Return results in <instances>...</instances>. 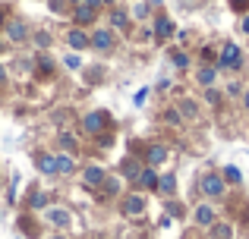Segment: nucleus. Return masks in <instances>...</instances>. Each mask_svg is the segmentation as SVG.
<instances>
[{
  "mask_svg": "<svg viewBox=\"0 0 249 239\" xmlns=\"http://www.w3.org/2000/svg\"><path fill=\"white\" fill-rule=\"evenodd\" d=\"M101 3H104V6H114V3H117V0H101Z\"/></svg>",
  "mask_w": 249,
  "mask_h": 239,
  "instance_id": "nucleus-43",
  "label": "nucleus"
},
{
  "mask_svg": "<svg viewBox=\"0 0 249 239\" xmlns=\"http://www.w3.org/2000/svg\"><path fill=\"white\" fill-rule=\"evenodd\" d=\"M208 239H233V227L231 223H218L214 221L212 227H208Z\"/></svg>",
  "mask_w": 249,
  "mask_h": 239,
  "instance_id": "nucleus-20",
  "label": "nucleus"
},
{
  "mask_svg": "<svg viewBox=\"0 0 249 239\" xmlns=\"http://www.w3.org/2000/svg\"><path fill=\"white\" fill-rule=\"evenodd\" d=\"M221 176H224V183H231V186H240V183H243V173H240L233 164H227L224 170H221Z\"/></svg>",
  "mask_w": 249,
  "mask_h": 239,
  "instance_id": "nucleus-24",
  "label": "nucleus"
},
{
  "mask_svg": "<svg viewBox=\"0 0 249 239\" xmlns=\"http://www.w3.org/2000/svg\"><path fill=\"white\" fill-rule=\"evenodd\" d=\"M35 167H38V173H41V176H57V160H54V154H38V158H35Z\"/></svg>",
  "mask_w": 249,
  "mask_h": 239,
  "instance_id": "nucleus-13",
  "label": "nucleus"
},
{
  "mask_svg": "<svg viewBox=\"0 0 249 239\" xmlns=\"http://www.w3.org/2000/svg\"><path fill=\"white\" fill-rule=\"evenodd\" d=\"M177 111H180L183 120H196V117H199V111H196V101H193V98H183L180 104H177Z\"/></svg>",
  "mask_w": 249,
  "mask_h": 239,
  "instance_id": "nucleus-22",
  "label": "nucleus"
},
{
  "mask_svg": "<svg viewBox=\"0 0 249 239\" xmlns=\"http://www.w3.org/2000/svg\"><path fill=\"white\" fill-rule=\"evenodd\" d=\"M107 129V113L104 111H89L82 117V132L85 135H101Z\"/></svg>",
  "mask_w": 249,
  "mask_h": 239,
  "instance_id": "nucleus-5",
  "label": "nucleus"
},
{
  "mask_svg": "<svg viewBox=\"0 0 249 239\" xmlns=\"http://www.w3.org/2000/svg\"><path fill=\"white\" fill-rule=\"evenodd\" d=\"M167 158H170L167 145H158V142H155V145H148V148H145V167H161Z\"/></svg>",
  "mask_w": 249,
  "mask_h": 239,
  "instance_id": "nucleus-10",
  "label": "nucleus"
},
{
  "mask_svg": "<svg viewBox=\"0 0 249 239\" xmlns=\"http://www.w3.org/2000/svg\"><path fill=\"white\" fill-rule=\"evenodd\" d=\"M63 66H67V69H82V57L73 50V54H67V57H63Z\"/></svg>",
  "mask_w": 249,
  "mask_h": 239,
  "instance_id": "nucleus-29",
  "label": "nucleus"
},
{
  "mask_svg": "<svg viewBox=\"0 0 249 239\" xmlns=\"http://www.w3.org/2000/svg\"><path fill=\"white\" fill-rule=\"evenodd\" d=\"M227 95H233V98H237V95H243V88H240V82H231V85H227Z\"/></svg>",
  "mask_w": 249,
  "mask_h": 239,
  "instance_id": "nucleus-37",
  "label": "nucleus"
},
{
  "mask_svg": "<svg viewBox=\"0 0 249 239\" xmlns=\"http://www.w3.org/2000/svg\"><path fill=\"white\" fill-rule=\"evenodd\" d=\"M6 82V69H3V63H0V85Z\"/></svg>",
  "mask_w": 249,
  "mask_h": 239,
  "instance_id": "nucleus-42",
  "label": "nucleus"
},
{
  "mask_svg": "<svg viewBox=\"0 0 249 239\" xmlns=\"http://www.w3.org/2000/svg\"><path fill=\"white\" fill-rule=\"evenodd\" d=\"M152 35L158 38V41H167V38L174 35V19H170V16H158V19H155Z\"/></svg>",
  "mask_w": 249,
  "mask_h": 239,
  "instance_id": "nucleus-12",
  "label": "nucleus"
},
{
  "mask_svg": "<svg viewBox=\"0 0 249 239\" xmlns=\"http://www.w3.org/2000/svg\"><path fill=\"white\" fill-rule=\"evenodd\" d=\"M170 63H174L177 69H186L189 66V57L183 54V50H174V54H170Z\"/></svg>",
  "mask_w": 249,
  "mask_h": 239,
  "instance_id": "nucleus-28",
  "label": "nucleus"
},
{
  "mask_svg": "<svg viewBox=\"0 0 249 239\" xmlns=\"http://www.w3.org/2000/svg\"><path fill=\"white\" fill-rule=\"evenodd\" d=\"M164 120L174 123V126H180V123H183V117H180V111H177V107H167V111H164Z\"/></svg>",
  "mask_w": 249,
  "mask_h": 239,
  "instance_id": "nucleus-32",
  "label": "nucleus"
},
{
  "mask_svg": "<svg viewBox=\"0 0 249 239\" xmlns=\"http://www.w3.org/2000/svg\"><path fill=\"white\" fill-rule=\"evenodd\" d=\"M44 221L51 223V227H57V230H70L73 227V214H70V208H44Z\"/></svg>",
  "mask_w": 249,
  "mask_h": 239,
  "instance_id": "nucleus-6",
  "label": "nucleus"
},
{
  "mask_svg": "<svg viewBox=\"0 0 249 239\" xmlns=\"http://www.w3.org/2000/svg\"><path fill=\"white\" fill-rule=\"evenodd\" d=\"M240 101H243V107L249 111V88H243V95H240Z\"/></svg>",
  "mask_w": 249,
  "mask_h": 239,
  "instance_id": "nucleus-40",
  "label": "nucleus"
},
{
  "mask_svg": "<svg viewBox=\"0 0 249 239\" xmlns=\"http://www.w3.org/2000/svg\"><path fill=\"white\" fill-rule=\"evenodd\" d=\"M38 66H41L44 73H51V66H54V63H51V57H48V54H41V57H38Z\"/></svg>",
  "mask_w": 249,
  "mask_h": 239,
  "instance_id": "nucleus-34",
  "label": "nucleus"
},
{
  "mask_svg": "<svg viewBox=\"0 0 249 239\" xmlns=\"http://www.w3.org/2000/svg\"><path fill=\"white\" fill-rule=\"evenodd\" d=\"M95 16H98V10H91V6H85V3H79L73 10V22L79 25V29H82V25H91V22H95Z\"/></svg>",
  "mask_w": 249,
  "mask_h": 239,
  "instance_id": "nucleus-15",
  "label": "nucleus"
},
{
  "mask_svg": "<svg viewBox=\"0 0 249 239\" xmlns=\"http://www.w3.org/2000/svg\"><path fill=\"white\" fill-rule=\"evenodd\" d=\"M107 179V173H104V167H98V164H89V167H82V183L89 186V189H101V183Z\"/></svg>",
  "mask_w": 249,
  "mask_h": 239,
  "instance_id": "nucleus-8",
  "label": "nucleus"
},
{
  "mask_svg": "<svg viewBox=\"0 0 249 239\" xmlns=\"http://www.w3.org/2000/svg\"><path fill=\"white\" fill-rule=\"evenodd\" d=\"M183 3H186V6H193V3H199V0H183Z\"/></svg>",
  "mask_w": 249,
  "mask_h": 239,
  "instance_id": "nucleus-44",
  "label": "nucleus"
},
{
  "mask_svg": "<svg viewBox=\"0 0 249 239\" xmlns=\"http://www.w3.org/2000/svg\"><path fill=\"white\" fill-rule=\"evenodd\" d=\"M136 186H139V189H145V192H152L155 186H158V173H155V167H142V173H139V179H136Z\"/></svg>",
  "mask_w": 249,
  "mask_h": 239,
  "instance_id": "nucleus-17",
  "label": "nucleus"
},
{
  "mask_svg": "<svg viewBox=\"0 0 249 239\" xmlns=\"http://www.w3.org/2000/svg\"><path fill=\"white\" fill-rule=\"evenodd\" d=\"M51 10H54V13H63V0H51Z\"/></svg>",
  "mask_w": 249,
  "mask_h": 239,
  "instance_id": "nucleus-39",
  "label": "nucleus"
},
{
  "mask_svg": "<svg viewBox=\"0 0 249 239\" xmlns=\"http://www.w3.org/2000/svg\"><path fill=\"white\" fill-rule=\"evenodd\" d=\"M120 211H123V217H142L148 211L145 195H142V192H129V195L120 202Z\"/></svg>",
  "mask_w": 249,
  "mask_h": 239,
  "instance_id": "nucleus-3",
  "label": "nucleus"
},
{
  "mask_svg": "<svg viewBox=\"0 0 249 239\" xmlns=\"http://www.w3.org/2000/svg\"><path fill=\"white\" fill-rule=\"evenodd\" d=\"M70 3H76V6H79V3H82V0H70Z\"/></svg>",
  "mask_w": 249,
  "mask_h": 239,
  "instance_id": "nucleus-45",
  "label": "nucleus"
},
{
  "mask_svg": "<svg viewBox=\"0 0 249 239\" xmlns=\"http://www.w3.org/2000/svg\"><path fill=\"white\" fill-rule=\"evenodd\" d=\"M205 101H208V104H214V107L221 104V95L214 92V85H212V88H205Z\"/></svg>",
  "mask_w": 249,
  "mask_h": 239,
  "instance_id": "nucleus-33",
  "label": "nucleus"
},
{
  "mask_svg": "<svg viewBox=\"0 0 249 239\" xmlns=\"http://www.w3.org/2000/svg\"><path fill=\"white\" fill-rule=\"evenodd\" d=\"M3 32H6V38H10L13 44H22V41H29V25H25L22 19H10V22L3 25Z\"/></svg>",
  "mask_w": 249,
  "mask_h": 239,
  "instance_id": "nucleus-7",
  "label": "nucleus"
},
{
  "mask_svg": "<svg viewBox=\"0 0 249 239\" xmlns=\"http://www.w3.org/2000/svg\"><path fill=\"white\" fill-rule=\"evenodd\" d=\"M6 25V13H3V6H0V29Z\"/></svg>",
  "mask_w": 249,
  "mask_h": 239,
  "instance_id": "nucleus-41",
  "label": "nucleus"
},
{
  "mask_svg": "<svg viewBox=\"0 0 249 239\" xmlns=\"http://www.w3.org/2000/svg\"><path fill=\"white\" fill-rule=\"evenodd\" d=\"M148 13H152V3H136L133 6V19H148Z\"/></svg>",
  "mask_w": 249,
  "mask_h": 239,
  "instance_id": "nucleus-31",
  "label": "nucleus"
},
{
  "mask_svg": "<svg viewBox=\"0 0 249 239\" xmlns=\"http://www.w3.org/2000/svg\"><path fill=\"white\" fill-rule=\"evenodd\" d=\"M155 189H158L161 192V195H174V192H177V176H174V173H164V176H158V186H155Z\"/></svg>",
  "mask_w": 249,
  "mask_h": 239,
  "instance_id": "nucleus-19",
  "label": "nucleus"
},
{
  "mask_svg": "<svg viewBox=\"0 0 249 239\" xmlns=\"http://www.w3.org/2000/svg\"><path fill=\"white\" fill-rule=\"evenodd\" d=\"M129 25V13L126 10H110V29H126Z\"/></svg>",
  "mask_w": 249,
  "mask_h": 239,
  "instance_id": "nucleus-23",
  "label": "nucleus"
},
{
  "mask_svg": "<svg viewBox=\"0 0 249 239\" xmlns=\"http://www.w3.org/2000/svg\"><path fill=\"white\" fill-rule=\"evenodd\" d=\"M218 73H221L218 66H199V69H196V82H199L202 88H212L214 79H218Z\"/></svg>",
  "mask_w": 249,
  "mask_h": 239,
  "instance_id": "nucleus-16",
  "label": "nucleus"
},
{
  "mask_svg": "<svg viewBox=\"0 0 249 239\" xmlns=\"http://www.w3.org/2000/svg\"><path fill=\"white\" fill-rule=\"evenodd\" d=\"M240 32L249 38V13H243V19H240Z\"/></svg>",
  "mask_w": 249,
  "mask_h": 239,
  "instance_id": "nucleus-36",
  "label": "nucleus"
},
{
  "mask_svg": "<svg viewBox=\"0 0 249 239\" xmlns=\"http://www.w3.org/2000/svg\"><path fill=\"white\" fill-rule=\"evenodd\" d=\"M67 48H70V50H76V54L89 48V35H85L79 25H73V29L67 32Z\"/></svg>",
  "mask_w": 249,
  "mask_h": 239,
  "instance_id": "nucleus-11",
  "label": "nucleus"
},
{
  "mask_svg": "<svg viewBox=\"0 0 249 239\" xmlns=\"http://www.w3.org/2000/svg\"><path fill=\"white\" fill-rule=\"evenodd\" d=\"M54 160H57V176H70V173L76 170V158H73V154H67V151L54 154Z\"/></svg>",
  "mask_w": 249,
  "mask_h": 239,
  "instance_id": "nucleus-14",
  "label": "nucleus"
},
{
  "mask_svg": "<svg viewBox=\"0 0 249 239\" xmlns=\"http://www.w3.org/2000/svg\"><path fill=\"white\" fill-rule=\"evenodd\" d=\"M54 239H63V236H54Z\"/></svg>",
  "mask_w": 249,
  "mask_h": 239,
  "instance_id": "nucleus-46",
  "label": "nucleus"
},
{
  "mask_svg": "<svg viewBox=\"0 0 249 239\" xmlns=\"http://www.w3.org/2000/svg\"><path fill=\"white\" fill-rule=\"evenodd\" d=\"M193 221H196V227H212L214 221H218V211L212 208V205H196V211H193Z\"/></svg>",
  "mask_w": 249,
  "mask_h": 239,
  "instance_id": "nucleus-9",
  "label": "nucleus"
},
{
  "mask_svg": "<svg viewBox=\"0 0 249 239\" xmlns=\"http://www.w3.org/2000/svg\"><path fill=\"white\" fill-rule=\"evenodd\" d=\"M32 41H35V48H38V50H48L54 38H51V32H35V35H32Z\"/></svg>",
  "mask_w": 249,
  "mask_h": 239,
  "instance_id": "nucleus-25",
  "label": "nucleus"
},
{
  "mask_svg": "<svg viewBox=\"0 0 249 239\" xmlns=\"http://www.w3.org/2000/svg\"><path fill=\"white\" fill-rule=\"evenodd\" d=\"M44 205H48V195H44V192H32V198H29V208H32V211H41Z\"/></svg>",
  "mask_w": 249,
  "mask_h": 239,
  "instance_id": "nucleus-27",
  "label": "nucleus"
},
{
  "mask_svg": "<svg viewBox=\"0 0 249 239\" xmlns=\"http://www.w3.org/2000/svg\"><path fill=\"white\" fill-rule=\"evenodd\" d=\"M82 3H85V6H91V10H101V6H104L101 0H82Z\"/></svg>",
  "mask_w": 249,
  "mask_h": 239,
  "instance_id": "nucleus-38",
  "label": "nucleus"
},
{
  "mask_svg": "<svg viewBox=\"0 0 249 239\" xmlns=\"http://www.w3.org/2000/svg\"><path fill=\"white\" fill-rule=\"evenodd\" d=\"M231 6H233V10H237V13H246L249 0H231Z\"/></svg>",
  "mask_w": 249,
  "mask_h": 239,
  "instance_id": "nucleus-35",
  "label": "nucleus"
},
{
  "mask_svg": "<svg viewBox=\"0 0 249 239\" xmlns=\"http://www.w3.org/2000/svg\"><path fill=\"white\" fill-rule=\"evenodd\" d=\"M57 142H60V148L67 154H76V151H79V142H76L73 132H60V135H57Z\"/></svg>",
  "mask_w": 249,
  "mask_h": 239,
  "instance_id": "nucleus-21",
  "label": "nucleus"
},
{
  "mask_svg": "<svg viewBox=\"0 0 249 239\" xmlns=\"http://www.w3.org/2000/svg\"><path fill=\"white\" fill-rule=\"evenodd\" d=\"M148 95H152V88H148V85H145V88H139V92H136V95H133V104H136V107H145V101H148Z\"/></svg>",
  "mask_w": 249,
  "mask_h": 239,
  "instance_id": "nucleus-30",
  "label": "nucleus"
},
{
  "mask_svg": "<svg viewBox=\"0 0 249 239\" xmlns=\"http://www.w3.org/2000/svg\"><path fill=\"white\" fill-rule=\"evenodd\" d=\"M120 173H123V179H129V183H136V179H139V173H142V164L136 158H126L120 164Z\"/></svg>",
  "mask_w": 249,
  "mask_h": 239,
  "instance_id": "nucleus-18",
  "label": "nucleus"
},
{
  "mask_svg": "<svg viewBox=\"0 0 249 239\" xmlns=\"http://www.w3.org/2000/svg\"><path fill=\"white\" fill-rule=\"evenodd\" d=\"M199 189H202V195H205V198H221L227 192V183H224L221 173H202Z\"/></svg>",
  "mask_w": 249,
  "mask_h": 239,
  "instance_id": "nucleus-2",
  "label": "nucleus"
},
{
  "mask_svg": "<svg viewBox=\"0 0 249 239\" xmlns=\"http://www.w3.org/2000/svg\"><path fill=\"white\" fill-rule=\"evenodd\" d=\"M114 44H117V35H114V29H95V32L89 35V48L101 50V54L114 50Z\"/></svg>",
  "mask_w": 249,
  "mask_h": 239,
  "instance_id": "nucleus-4",
  "label": "nucleus"
},
{
  "mask_svg": "<svg viewBox=\"0 0 249 239\" xmlns=\"http://www.w3.org/2000/svg\"><path fill=\"white\" fill-rule=\"evenodd\" d=\"M214 66H218V69H240V66H243V50H240L233 41H224L221 57L214 60Z\"/></svg>",
  "mask_w": 249,
  "mask_h": 239,
  "instance_id": "nucleus-1",
  "label": "nucleus"
},
{
  "mask_svg": "<svg viewBox=\"0 0 249 239\" xmlns=\"http://www.w3.org/2000/svg\"><path fill=\"white\" fill-rule=\"evenodd\" d=\"M101 189H104V195H117V192H120V179H117V176H107L101 183Z\"/></svg>",
  "mask_w": 249,
  "mask_h": 239,
  "instance_id": "nucleus-26",
  "label": "nucleus"
}]
</instances>
